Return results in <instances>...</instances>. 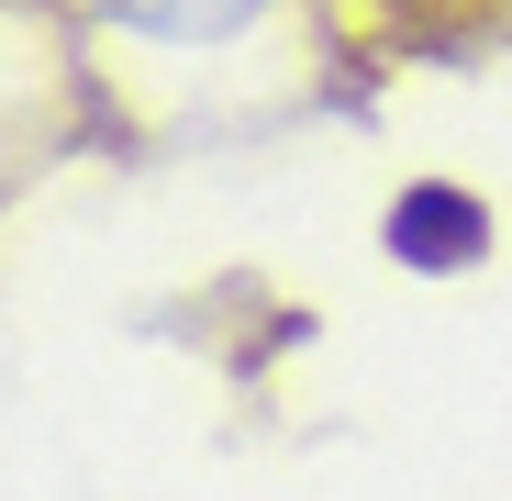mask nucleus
Instances as JSON below:
<instances>
[{
	"label": "nucleus",
	"instance_id": "1",
	"mask_svg": "<svg viewBox=\"0 0 512 501\" xmlns=\"http://www.w3.org/2000/svg\"><path fill=\"white\" fill-rule=\"evenodd\" d=\"M390 245L412 268H468L479 245H490V212L468 201V190H412L401 212H390Z\"/></svg>",
	"mask_w": 512,
	"mask_h": 501
},
{
	"label": "nucleus",
	"instance_id": "2",
	"mask_svg": "<svg viewBox=\"0 0 512 501\" xmlns=\"http://www.w3.org/2000/svg\"><path fill=\"white\" fill-rule=\"evenodd\" d=\"M512 0H334V23H357V34H379V45H435V34H479V23H501Z\"/></svg>",
	"mask_w": 512,
	"mask_h": 501
}]
</instances>
